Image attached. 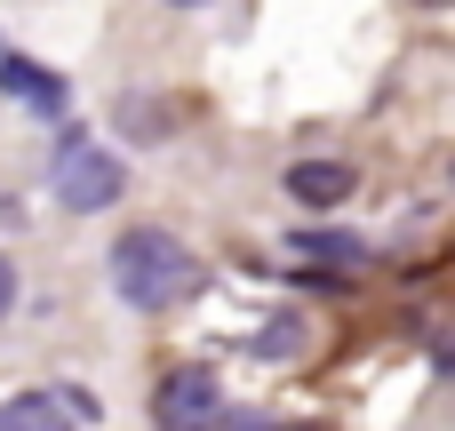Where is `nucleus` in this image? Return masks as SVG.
I'll use <instances>...</instances> for the list:
<instances>
[{"label": "nucleus", "instance_id": "f03ea898", "mask_svg": "<svg viewBox=\"0 0 455 431\" xmlns=\"http://www.w3.org/2000/svg\"><path fill=\"white\" fill-rule=\"evenodd\" d=\"M120 184H128V176H120V160H112V152H96V144L72 128V136H64V152H56V192H64V208H72V216L112 208V200H120Z\"/></svg>", "mask_w": 455, "mask_h": 431}, {"label": "nucleus", "instance_id": "423d86ee", "mask_svg": "<svg viewBox=\"0 0 455 431\" xmlns=\"http://www.w3.org/2000/svg\"><path fill=\"white\" fill-rule=\"evenodd\" d=\"M0 80L32 104V112H56L64 104V88H56V72H40V64H24V56H0Z\"/></svg>", "mask_w": 455, "mask_h": 431}, {"label": "nucleus", "instance_id": "9d476101", "mask_svg": "<svg viewBox=\"0 0 455 431\" xmlns=\"http://www.w3.org/2000/svg\"><path fill=\"white\" fill-rule=\"evenodd\" d=\"M176 8H200V0H176Z\"/></svg>", "mask_w": 455, "mask_h": 431}, {"label": "nucleus", "instance_id": "1a4fd4ad", "mask_svg": "<svg viewBox=\"0 0 455 431\" xmlns=\"http://www.w3.org/2000/svg\"><path fill=\"white\" fill-rule=\"evenodd\" d=\"M8 304H16V264L0 256V320H8Z\"/></svg>", "mask_w": 455, "mask_h": 431}, {"label": "nucleus", "instance_id": "20e7f679", "mask_svg": "<svg viewBox=\"0 0 455 431\" xmlns=\"http://www.w3.org/2000/svg\"><path fill=\"white\" fill-rule=\"evenodd\" d=\"M288 192L304 208H336V200H352V168L344 160H296L288 168Z\"/></svg>", "mask_w": 455, "mask_h": 431}, {"label": "nucleus", "instance_id": "7ed1b4c3", "mask_svg": "<svg viewBox=\"0 0 455 431\" xmlns=\"http://www.w3.org/2000/svg\"><path fill=\"white\" fill-rule=\"evenodd\" d=\"M216 416V376L208 368H176L168 384H160V424L168 431H200Z\"/></svg>", "mask_w": 455, "mask_h": 431}, {"label": "nucleus", "instance_id": "9b49d317", "mask_svg": "<svg viewBox=\"0 0 455 431\" xmlns=\"http://www.w3.org/2000/svg\"><path fill=\"white\" fill-rule=\"evenodd\" d=\"M48 431H56V424H48Z\"/></svg>", "mask_w": 455, "mask_h": 431}, {"label": "nucleus", "instance_id": "f257e3e1", "mask_svg": "<svg viewBox=\"0 0 455 431\" xmlns=\"http://www.w3.org/2000/svg\"><path fill=\"white\" fill-rule=\"evenodd\" d=\"M112 288H120V304H136V312H168V304H184V296L200 288V264H192V248H184L176 232L136 224V232L112 240Z\"/></svg>", "mask_w": 455, "mask_h": 431}, {"label": "nucleus", "instance_id": "6e6552de", "mask_svg": "<svg viewBox=\"0 0 455 431\" xmlns=\"http://www.w3.org/2000/svg\"><path fill=\"white\" fill-rule=\"evenodd\" d=\"M48 424H56L48 400H16V408H0V431H48Z\"/></svg>", "mask_w": 455, "mask_h": 431}, {"label": "nucleus", "instance_id": "0eeeda50", "mask_svg": "<svg viewBox=\"0 0 455 431\" xmlns=\"http://www.w3.org/2000/svg\"><path fill=\"white\" fill-rule=\"evenodd\" d=\"M296 248L320 256V264H368V240H352V232H304Z\"/></svg>", "mask_w": 455, "mask_h": 431}, {"label": "nucleus", "instance_id": "39448f33", "mask_svg": "<svg viewBox=\"0 0 455 431\" xmlns=\"http://www.w3.org/2000/svg\"><path fill=\"white\" fill-rule=\"evenodd\" d=\"M112 120H120V136H136V144H160V136H176L184 104H160V96H120V104H112Z\"/></svg>", "mask_w": 455, "mask_h": 431}]
</instances>
